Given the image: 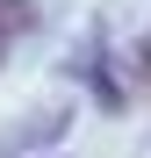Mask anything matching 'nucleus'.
Returning <instances> with one entry per match:
<instances>
[{
  "mask_svg": "<svg viewBox=\"0 0 151 158\" xmlns=\"http://www.w3.org/2000/svg\"><path fill=\"white\" fill-rule=\"evenodd\" d=\"M137 72H144V86H151V36L137 43Z\"/></svg>",
  "mask_w": 151,
  "mask_h": 158,
  "instance_id": "2",
  "label": "nucleus"
},
{
  "mask_svg": "<svg viewBox=\"0 0 151 158\" xmlns=\"http://www.w3.org/2000/svg\"><path fill=\"white\" fill-rule=\"evenodd\" d=\"M29 22H36V7H29V0H0V58H7V43L29 29Z\"/></svg>",
  "mask_w": 151,
  "mask_h": 158,
  "instance_id": "1",
  "label": "nucleus"
}]
</instances>
